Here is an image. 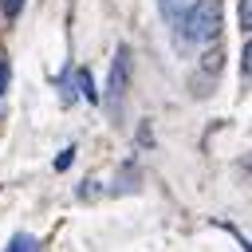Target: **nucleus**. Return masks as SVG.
I'll return each mask as SVG.
<instances>
[{"label":"nucleus","instance_id":"39448f33","mask_svg":"<svg viewBox=\"0 0 252 252\" xmlns=\"http://www.w3.org/2000/svg\"><path fill=\"white\" fill-rule=\"evenodd\" d=\"M220 55H224L220 47H213V51H205V59H201V71H205V75H217V71H220Z\"/></svg>","mask_w":252,"mask_h":252},{"label":"nucleus","instance_id":"9d476101","mask_svg":"<svg viewBox=\"0 0 252 252\" xmlns=\"http://www.w3.org/2000/svg\"><path fill=\"white\" fill-rule=\"evenodd\" d=\"M8 79H12V71H8V63H4V59H0V94H4V91H8Z\"/></svg>","mask_w":252,"mask_h":252},{"label":"nucleus","instance_id":"f257e3e1","mask_svg":"<svg viewBox=\"0 0 252 252\" xmlns=\"http://www.w3.org/2000/svg\"><path fill=\"white\" fill-rule=\"evenodd\" d=\"M220 24H224V8L220 0H197L185 8L181 24H177V35L185 43H213L220 35Z\"/></svg>","mask_w":252,"mask_h":252},{"label":"nucleus","instance_id":"1a4fd4ad","mask_svg":"<svg viewBox=\"0 0 252 252\" xmlns=\"http://www.w3.org/2000/svg\"><path fill=\"white\" fill-rule=\"evenodd\" d=\"M240 71L252 79V39H248V47H244V55H240Z\"/></svg>","mask_w":252,"mask_h":252},{"label":"nucleus","instance_id":"423d86ee","mask_svg":"<svg viewBox=\"0 0 252 252\" xmlns=\"http://www.w3.org/2000/svg\"><path fill=\"white\" fill-rule=\"evenodd\" d=\"M236 20H240L244 32H252V0H240L236 4Z\"/></svg>","mask_w":252,"mask_h":252},{"label":"nucleus","instance_id":"f03ea898","mask_svg":"<svg viewBox=\"0 0 252 252\" xmlns=\"http://www.w3.org/2000/svg\"><path fill=\"white\" fill-rule=\"evenodd\" d=\"M126 83H130V51L118 47V51H114V63H110V79H106V102H110V106L122 102Z\"/></svg>","mask_w":252,"mask_h":252},{"label":"nucleus","instance_id":"0eeeda50","mask_svg":"<svg viewBox=\"0 0 252 252\" xmlns=\"http://www.w3.org/2000/svg\"><path fill=\"white\" fill-rule=\"evenodd\" d=\"M75 79H79V91H83V94L94 102V98H98V91H94V83H91V71H79Z\"/></svg>","mask_w":252,"mask_h":252},{"label":"nucleus","instance_id":"6e6552de","mask_svg":"<svg viewBox=\"0 0 252 252\" xmlns=\"http://www.w3.org/2000/svg\"><path fill=\"white\" fill-rule=\"evenodd\" d=\"M0 8H4V16L12 20V16H20V8H24V0H0Z\"/></svg>","mask_w":252,"mask_h":252},{"label":"nucleus","instance_id":"9b49d317","mask_svg":"<svg viewBox=\"0 0 252 252\" xmlns=\"http://www.w3.org/2000/svg\"><path fill=\"white\" fill-rule=\"evenodd\" d=\"M71 158H75L71 150H67V154H59V161H55V169H67V165H71Z\"/></svg>","mask_w":252,"mask_h":252},{"label":"nucleus","instance_id":"20e7f679","mask_svg":"<svg viewBox=\"0 0 252 252\" xmlns=\"http://www.w3.org/2000/svg\"><path fill=\"white\" fill-rule=\"evenodd\" d=\"M4 252H39V244H35V236L20 232V236H12V244H8Z\"/></svg>","mask_w":252,"mask_h":252},{"label":"nucleus","instance_id":"7ed1b4c3","mask_svg":"<svg viewBox=\"0 0 252 252\" xmlns=\"http://www.w3.org/2000/svg\"><path fill=\"white\" fill-rule=\"evenodd\" d=\"M158 4H161V16H165V24H173V28L181 24V16H185V8H189L185 0H158Z\"/></svg>","mask_w":252,"mask_h":252}]
</instances>
